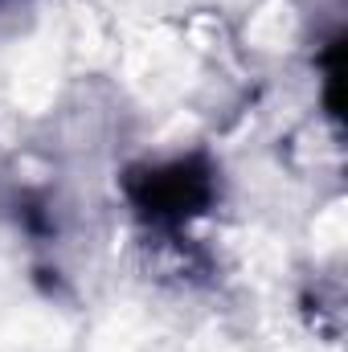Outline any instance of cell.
Segmentation results:
<instances>
[{
    "label": "cell",
    "instance_id": "1",
    "mask_svg": "<svg viewBox=\"0 0 348 352\" xmlns=\"http://www.w3.org/2000/svg\"><path fill=\"white\" fill-rule=\"evenodd\" d=\"M131 197H135L140 213H148L156 226H180L184 217L205 209V201L213 197V180H209V173L176 160L164 168H152L135 184Z\"/></svg>",
    "mask_w": 348,
    "mask_h": 352
}]
</instances>
